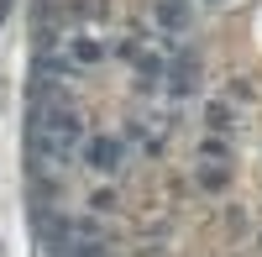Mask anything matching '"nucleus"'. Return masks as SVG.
<instances>
[{
    "label": "nucleus",
    "instance_id": "1",
    "mask_svg": "<svg viewBox=\"0 0 262 257\" xmlns=\"http://www.w3.org/2000/svg\"><path fill=\"white\" fill-rule=\"evenodd\" d=\"M79 142H84V126H79V116L69 111V105L42 111L37 126H32V147H37L42 163H69V158L79 153Z\"/></svg>",
    "mask_w": 262,
    "mask_h": 257
},
{
    "label": "nucleus",
    "instance_id": "2",
    "mask_svg": "<svg viewBox=\"0 0 262 257\" xmlns=\"http://www.w3.org/2000/svg\"><path fill=\"white\" fill-rule=\"evenodd\" d=\"M79 158L90 163L95 174H105V179H111V174H121V158H126V147H121L116 137H105V132H100V137H84V142H79Z\"/></svg>",
    "mask_w": 262,
    "mask_h": 257
},
{
    "label": "nucleus",
    "instance_id": "3",
    "mask_svg": "<svg viewBox=\"0 0 262 257\" xmlns=\"http://www.w3.org/2000/svg\"><path fill=\"white\" fill-rule=\"evenodd\" d=\"M58 63H69L74 74H79V69H95V63H105V42H100L95 32H74V37H63Z\"/></svg>",
    "mask_w": 262,
    "mask_h": 257
},
{
    "label": "nucleus",
    "instance_id": "4",
    "mask_svg": "<svg viewBox=\"0 0 262 257\" xmlns=\"http://www.w3.org/2000/svg\"><path fill=\"white\" fill-rule=\"evenodd\" d=\"M168 84H173V95H189L194 84H200V63H194V53H184V58L168 63Z\"/></svg>",
    "mask_w": 262,
    "mask_h": 257
},
{
    "label": "nucleus",
    "instance_id": "5",
    "mask_svg": "<svg viewBox=\"0 0 262 257\" xmlns=\"http://www.w3.org/2000/svg\"><path fill=\"white\" fill-rule=\"evenodd\" d=\"M205 121L215 126V132H231V126H236V111H231V105H226V100H215V105H210V111H205Z\"/></svg>",
    "mask_w": 262,
    "mask_h": 257
},
{
    "label": "nucleus",
    "instance_id": "6",
    "mask_svg": "<svg viewBox=\"0 0 262 257\" xmlns=\"http://www.w3.org/2000/svg\"><path fill=\"white\" fill-rule=\"evenodd\" d=\"M158 21L168 32H184V0H163V11H158Z\"/></svg>",
    "mask_w": 262,
    "mask_h": 257
},
{
    "label": "nucleus",
    "instance_id": "7",
    "mask_svg": "<svg viewBox=\"0 0 262 257\" xmlns=\"http://www.w3.org/2000/svg\"><path fill=\"white\" fill-rule=\"evenodd\" d=\"M226 179H231L226 168H205V174H200V184H205V189H226Z\"/></svg>",
    "mask_w": 262,
    "mask_h": 257
}]
</instances>
